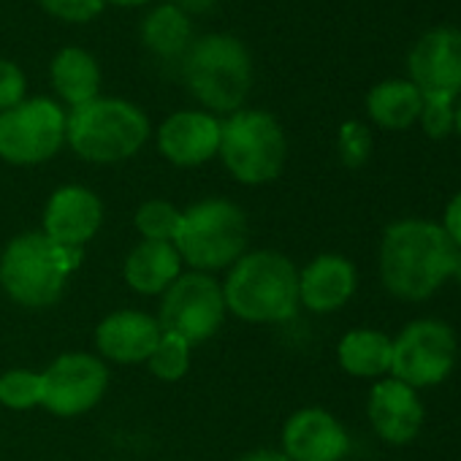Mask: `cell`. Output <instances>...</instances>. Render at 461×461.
I'll list each match as a JSON object with an SVG mask.
<instances>
[{"instance_id": "6da1fadb", "label": "cell", "mask_w": 461, "mask_h": 461, "mask_svg": "<svg viewBox=\"0 0 461 461\" xmlns=\"http://www.w3.org/2000/svg\"><path fill=\"white\" fill-rule=\"evenodd\" d=\"M458 248L442 225L429 220H399L385 228L380 242L383 285L402 302L429 299L456 267Z\"/></svg>"}, {"instance_id": "7a4b0ae2", "label": "cell", "mask_w": 461, "mask_h": 461, "mask_svg": "<svg viewBox=\"0 0 461 461\" xmlns=\"http://www.w3.org/2000/svg\"><path fill=\"white\" fill-rule=\"evenodd\" d=\"M82 248H68L50 240L44 230L14 237L0 256V285L23 307H52L66 288V280L79 269Z\"/></svg>"}, {"instance_id": "3957f363", "label": "cell", "mask_w": 461, "mask_h": 461, "mask_svg": "<svg viewBox=\"0 0 461 461\" xmlns=\"http://www.w3.org/2000/svg\"><path fill=\"white\" fill-rule=\"evenodd\" d=\"M225 307L250 323L288 321L299 307V272L291 258L275 250L245 253L222 285Z\"/></svg>"}, {"instance_id": "277c9868", "label": "cell", "mask_w": 461, "mask_h": 461, "mask_svg": "<svg viewBox=\"0 0 461 461\" xmlns=\"http://www.w3.org/2000/svg\"><path fill=\"white\" fill-rule=\"evenodd\" d=\"M149 139L144 112L122 98H95L66 114V141L90 163H120L133 158Z\"/></svg>"}, {"instance_id": "5b68a950", "label": "cell", "mask_w": 461, "mask_h": 461, "mask_svg": "<svg viewBox=\"0 0 461 461\" xmlns=\"http://www.w3.org/2000/svg\"><path fill=\"white\" fill-rule=\"evenodd\" d=\"M174 248L193 272H217L234 267L248 250L245 212L225 198H206L182 212Z\"/></svg>"}, {"instance_id": "8992f818", "label": "cell", "mask_w": 461, "mask_h": 461, "mask_svg": "<svg viewBox=\"0 0 461 461\" xmlns=\"http://www.w3.org/2000/svg\"><path fill=\"white\" fill-rule=\"evenodd\" d=\"M185 82L206 109L222 114L240 112L253 87L248 47L228 33L198 39L185 52Z\"/></svg>"}, {"instance_id": "52a82bcc", "label": "cell", "mask_w": 461, "mask_h": 461, "mask_svg": "<svg viewBox=\"0 0 461 461\" xmlns=\"http://www.w3.org/2000/svg\"><path fill=\"white\" fill-rule=\"evenodd\" d=\"M220 158L242 185H267L280 176L288 141L269 112L242 109L220 125Z\"/></svg>"}, {"instance_id": "ba28073f", "label": "cell", "mask_w": 461, "mask_h": 461, "mask_svg": "<svg viewBox=\"0 0 461 461\" xmlns=\"http://www.w3.org/2000/svg\"><path fill=\"white\" fill-rule=\"evenodd\" d=\"M66 144V112L50 98H31L0 112V158L14 166H36Z\"/></svg>"}, {"instance_id": "9c48e42d", "label": "cell", "mask_w": 461, "mask_h": 461, "mask_svg": "<svg viewBox=\"0 0 461 461\" xmlns=\"http://www.w3.org/2000/svg\"><path fill=\"white\" fill-rule=\"evenodd\" d=\"M225 312L228 307L222 285L203 272H190L179 275L166 288L158 323L163 334H174L187 345H195L217 334L225 321Z\"/></svg>"}, {"instance_id": "30bf717a", "label": "cell", "mask_w": 461, "mask_h": 461, "mask_svg": "<svg viewBox=\"0 0 461 461\" xmlns=\"http://www.w3.org/2000/svg\"><path fill=\"white\" fill-rule=\"evenodd\" d=\"M456 364V334L442 321H412L393 339L391 375L410 388L442 383Z\"/></svg>"}, {"instance_id": "8fae6325", "label": "cell", "mask_w": 461, "mask_h": 461, "mask_svg": "<svg viewBox=\"0 0 461 461\" xmlns=\"http://www.w3.org/2000/svg\"><path fill=\"white\" fill-rule=\"evenodd\" d=\"M41 404L60 418H77L104 399L109 388V369L90 353H66L41 372Z\"/></svg>"}, {"instance_id": "7c38bea8", "label": "cell", "mask_w": 461, "mask_h": 461, "mask_svg": "<svg viewBox=\"0 0 461 461\" xmlns=\"http://www.w3.org/2000/svg\"><path fill=\"white\" fill-rule=\"evenodd\" d=\"M410 82L423 98L461 95V31L434 28L410 52Z\"/></svg>"}, {"instance_id": "4fadbf2b", "label": "cell", "mask_w": 461, "mask_h": 461, "mask_svg": "<svg viewBox=\"0 0 461 461\" xmlns=\"http://www.w3.org/2000/svg\"><path fill=\"white\" fill-rule=\"evenodd\" d=\"M348 450L350 437L329 410L304 407L283 429V453L291 461H342Z\"/></svg>"}, {"instance_id": "5bb4252c", "label": "cell", "mask_w": 461, "mask_h": 461, "mask_svg": "<svg viewBox=\"0 0 461 461\" xmlns=\"http://www.w3.org/2000/svg\"><path fill=\"white\" fill-rule=\"evenodd\" d=\"M101 222L104 203L82 185H66L55 190L44 209V234L68 248L85 250V245L98 234Z\"/></svg>"}, {"instance_id": "9a60e30c", "label": "cell", "mask_w": 461, "mask_h": 461, "mask_svg": "<svg viewBox=\"0 0 461 461\" xmlns=\"http://www.w3.org/2000/svg\"><path fill=\"white\" fill-rule=\"evenodd\" d=\"M220 125L222 122L206 112H176L160 125L158 147L174 166H201L220 149Z\"/></svg>"}, {"instance_id": "2e32d148", "label": "cell", "mask_w": 461, "mask_h": 461, "mask_svg": "<svg viewBox=\"0 0 461 461\" xmlns=\"http://www.w3.org/2000/svg\"><path fill=\"white\" fill-rule=\"evenodd\" d=\"M426 410L415 388L388 377L372 388L369 420L380 439L391 445H407L418 437Z\"/></svg>"}, {"instance_id": "e0dca14e", "label": "cell", "mask_w": 461, "mask_h": 461, "mask_svg": "<svg viewBox=\"0 0 461 461\" xmlns=\"http://www.w3.org/2000/svg\"><path fill=\"white\" fill-rule=\"evenodd\" d=\"M163 337L160 323L139 310H120L106 315L95 329V345L104 358L117 364H139L152 356Z\"/></svg>"}, {"instance_id": "ac0fdd59", "label": "cell", "mask_w": 461, "mask_h": 461, "mask_svg": "<svg viewBox=\"0 0 461 461\" xmlns=\"http://www.w3.org/2000/svg\"><path fill=\"white\" fill-rule=\"evenodd\" d=\"M356 294V269L348 258L326 253L299 272V304L312 312H334Z\"/></svg>"}, {"instance_id": "d6986e66", "label": "cell", "mask_w": 461, "mask_h": 461, "mask_svg": "<svg viewBox=\"0 0 461 461\" xmlns=\"http://www.w3.org/2000/svg\"><path fill=\"white\" fill-rule=\"evenodd\" d=\"M125 283L144 296L166 294V288L182 275V258L174 242H139L125 258Z\"/></svg>"}, {"instance_id": "ffe728a7", "label": "cell", "mask_w": 461, "mask_h": 461, "mask_svg": "<svg viewBox=\"0 0 461 461\" xmlns=\"http://www.w3.org/2000/svg\"><path fill=\"white\" fill-rule=\"evenodd\" d=\"M52 85L58 95L71 106H85L98 98L101 90V68L95 58L82 47H66L52 60Z\"/></svg>"}, {"instance_id": "44dd1931", "label": "cell", "mask_w": 461, "mask_h": 461, "mask_svg": "<svg viewBox=\"0 0 461 461\" xmlns=\"http://www.w3.org/2000/svg\"><path fill=\"white\" fill-rule=\"evenodd\" d=\"M393 339L375 329H356L337 348L339 366L353 377H383L391 372Z\"/></svg>"}, {"instance_id": "7402d4cb", "label": "cell", "mask_w": 461, "mask_h": 461, "mask_svg": "<svg viewBox=\"0 0 461 461\" xmlns=\"http://www.w3.org/2000/svg\"><path fill=\"white\" fill-rule=\"evenodd\" d=\"M420 106H423L420 90L412 82H402V79L380 82L366 95V112H369V117L380 128H388V131H404L412 122H418Z\"/></svg>"}, {"instance_id": "603a6c76", "label": "cell", "mask_w": 461, "mask_h": 461, "mask_svg": "<svg viewBox=\"0 0 461 461\" xmlns=\"http://www.w3.org/2000/svg\"><path fill=\"white\" fill-rule=\"evenodd\" d=\"M141 36H144V44L149 52H155L160 58H176L190 50L193 28L182 9H176L174 4H166V6H158L144 20Z\"/></svg>"}, {"instance_id": "cb8c5ba5", "label": "cell", "mask_w": 461, "mask_h": 461, "mask_svg": "<svg viewBox=\"0 0 461 461\" xmlns=\"http://www.w3.org/2000/svg\"><path fill=\"white\" fill-rule=\"evenodd\" d=\"M179 220H182V209H176L174 203L160 201V198L141 203L136 212L139 234L149 242H174Z\"/></svg>"}, {"instance_id": "d4e9b609", "label": "cell", "mask_w": 461, "mask_h": 461, "mask_svg": "<svg viewBox=\"0 0 461 461\" xmlns=\"http://www.w3.org/2000/svg\"><path fill=\"white\" fill-rule=\"evenodd\" d=\"M44 399L41 372L33 369H12L0 377V404L9 410H31Z\"/></svg>"}, {"instance_id": "484cf974", "label": "cell", "mask_w": 461, "mask_h": 461, "mask_svg": "<svg viewBox=\"0 0 461 461\" xmlns=\"http://www.w3.org/2000/svg\"><path fill=\"white\" fill-rule=\"evenodd\" d=\"M190 348L193 345H187L185 339H179L174 334H163L158 348L147 358L149 372L160 380H168V383L185 377V372L190 369Z\"/></svg>"}, {"instance_id": "4316f807", "label": "cell", "mask_w": 461, "mask_h": 461, "mask_svg": "<svg viewBox=\"0 0 461 461\" xmlns=\"http://www.w3.org/2000/svg\"><path fill=\"white\" fill-rule=\"evenodd\" d=\"M47 14L63 20V23H90L95 20L106 0H39Z\"/></svg>"}, {"instance_id": "83f0119b", "label": "cell", "mask_w": 461, "mask_h": 461, "mask_svg": "<svg viewBox=\"0 0 461 461\" xmlns=\"http://www.w3.org/2000/svg\"><path fill=\"white\" fill-rule=\"evenodd\" d=\"M418 120H420L426 136H431V139L447 136L453 131V101H447V98H423Z\"/></svg>"}, {"instance_id": "f1b7e54d", "label": "cell", "mask_w": 461, "mask_h": 461, "mask_svg": "<svg viewBox=\"0 0 461 461\" xmlns=\"http://www.w3.org/2000/svg\"><path fill=\"white\" fill-rule=\"evenodd\" d=\"M28 79L20 66L12 60H0V112H9L25 101Z\"/></svg>"}, {"instance_id": "f546056e", "label": "cell", "mask_w": 461, "mask_h": 461, "mask_svg": "<svg viewBox=\"0 0 461 461\" xmlns=\"http://www.w3.org/2000/svg\"><path fill=\"white\" fill-rule=\"evenodd\" d=\"M339 152H342V160L348 166H358L366 160L369 155V133L364 125L358 122H350L342 128V136H339Z\"/></svg>"}, {"instance_id": "4dcf8cb0", "label": "cell", "mask_w": 461, "mask_h": 461, "mask_svg": "<svg viewBox=\"0 0 461 461\" xmlns=\"http://www.w3.org/2000/svg\"><path fill=\"white\" fill-rule=\"evenodd\" d=\"M442 230L447 234V240L461 250V193H456L447 206H445V217H442Z\"/></svg>"}, {"instance_id": "1f68e13d", "label": "cell", "mask_w": 461, "mask_h": 461, "mask_svg": "<svg viewBox=\"0 0 461 461\" xmlns=\"http://www.w3.org/2000/svg\"><path fill=\"white\" fill-rule=\"evenodd\" d=\"M242 461H291L283 450H253Z\"/></svg>"}, {"instance_id": "d6a6232c", "label": "cell", "mask_w": 461, "mask_h": 461, "mask_svg": "<svg viewBox=\"0 0 461 461\" xmlns=\"http://www.w3.org/2000/svg\"><path fill=\"white\" fill-rule=\"evenodd\" d=\"M174 6L182 9L185 14L187 12H206V9L214 6V0H174Z\"/></svg>"}, {"instance_id": "836d02e7", "label": "cell", "mask_w": 461, "mask_h": 461, "mask_svg": "<svg viewBox=\"0 0 461 461\" xmlns=\"http://www.w3.org/2000/svg\"><path fill=\"white\" fill-rule=\"evenodd\" d=\"M106 4H114V6H122V9H133V6H144L147 0H106Z\"/></svg>"}, {"instance_id": "e575fe53", "label": "cell", "mask_w": 461, "mask_h": 461, "mask_svg": "<svg viewBox=\"0 0 461 461\" xmlns=\"http://www.w3.org/2000/svg\"><path fill=\"white\" fill-rule=\"evenodd\" d=\"M453 128H456V133L461 136V101H458V106L453 109Z\"/></svg>"}, {"instance_id": "d590c367", "label": "cell", "mask_w": 461, "mask_h": 461, "mask_svg": "<svg viewBox=\"0 0 461 461\" xmlns=\"http://www.w3.org/2000/svg\"><path fill=\"white\" fill-rule=\"evenodd\" d=\"M450 277H456V283L461 285V250H458V256H456V267H453V275Z\"/></svg>"}]
</instances>
